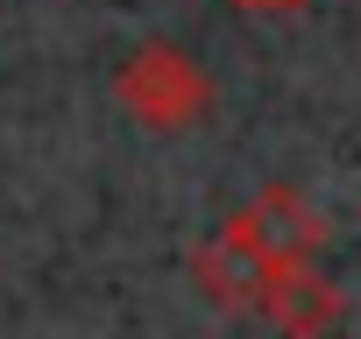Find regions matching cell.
<instances>
[{
  "instance_id": "obj_1",
  "label": "cell",
  "mask_w": 361,
  "mask_h": 339,
  "mask_svg": "<svg viewBox=\"0 0 361 339\" xmlns=\"http://www.w3.org/2000/svg\"><path fill=\"white\" fill-rule=\"evenodd\" d=\"M114 99L135 127H156V134H185L192 120H206L213 106V78L206 64L185 50V43H142L121 57L114 71Z\"/></svg>"
},
{
  "instance_id": "obj_2",
  "label": "cell",
  "mask_w": 361,
  "mask_h": 339,
  "mask_svg": "<svg viewBox=\"0 0 361 339\" xmlns=\"http://www.w3.org/2000/svg\"><path fill=\"white\" fill-rule=\"evenodd\" d=\"M227 226H234L269 269L319 262V248H326V212H312V198H305L298 184H262L248 205L227 212Z\"/></svg>"
},
{
  "instance_id": "obj_3",
  "label": "cell",
  "mask_w": 361,
  "mask_h": 339,
  "mask_svg": "<svg viewBox=\"0 0 361 339\" xmlns=\"http://www.w3.org/2000/svg\"><path fill=\"white\" fill-rule=\"evenodd\" d=\"M283 339H326L347 311V297L319 276V262H298V269H269L262 283V304H255Z\"/></svg>"
},
{
  "instance_id": "obj_4",
  "label": "cell",
  "mask_w": 361,
  "mask_h": 339,
  "mask_svg": "<svg viewBox=\"0 0 361 339\" xmlns=\"http://www.w3.org/2000/svg\"><path fill=\"white\" fill-rule=\"evenodd\" d=\"M192 283H199V297L220 304V311H255V304H262V283H269V262L220 219V234H206V241L192 248Z\"/></svg>"
},
{
  "instance_id": "obj_5",
  "label": "cell",
  "mask_w": 361,
  "mask_h": 339,
  "mask_svg": "<svg viewBox=\"0 0 361 339\" xmlns=\"http://www.w3.org/2000/svg\"><path fill=\"white\" fill-rule=\"evenodd\" d=\"M227 8H241V15H298L305 0H227Z\"/></svg>"
}]
</instances>
